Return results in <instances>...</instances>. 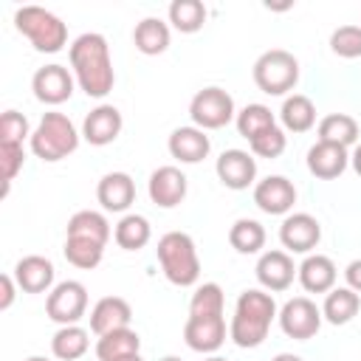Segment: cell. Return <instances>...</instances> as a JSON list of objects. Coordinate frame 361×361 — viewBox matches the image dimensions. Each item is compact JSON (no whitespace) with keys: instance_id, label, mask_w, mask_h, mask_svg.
Returning a JSON list of instances; mask_svg holds the SVG:
<instances>
[{"instance_id":"60d3db41","label":"cell","mask_w":361,"mask_h":361,"mask_svg":"<svg viewBox=\"0 0 361 361\" xmlns=\"http://www.w3.org/2000/svg\"><path fill=\"white\" fill-rule=\"evenodd\" d=\"M0 285H3V293H0V310H8V307L14 305V288H17L14 274H3V276H0Z\"/></svg>"},{"instance_id":"8992f818","label":"cell","mask_w":361,"mask_h":361,"mask_svg":"<svg viewBox=\"0 0 361 361\" xmlns=\"http://www.w3.org/2000/svg\"><path fill=\"white\" fill-rule=\"evenodd\" d=\"M254 85L268 96H285L299 82V62L285 48H271L254 62Z\"/></svg>"},{"instance_id":"603a6c76","label":"cell","mask_w":361,"mask_h":361,"mask_svg":"<svg viewBox=\"0 0 361 361\" xmlns=\"http://www.w3.org/2000/svg\"><path fill=\"white\" fill-rule=\"evenodd\" d=\"M296 276H299V282H302V288L307 293H330L336 288L338 271H336V262L330 257H324V254H307L302 259Z\"/></svg>"},{"instance_id":"30bf717a","label":"cell","mask_w":361,"mask_h":361,"mask_svg":"<svg viewBox=\"0 0 361 361\" xmlns=\"http://www.w3.org/2000/svg\"><path fill=\"white\" fill-rule=\"evenodd\" d=\"M73 73L65 65H42L34 76H31V90L42 104H62L73 96Z\"/></svg>"},{"instance_id":"cb8c5ba5","label":"cell","mask_w":361,"mask_h":361,"mask_svg":"<svg viewBox=\"0 0 361 361\" xmlns=\"http://www.w3.org/2000/svg\"><path fill=\"white\" fill-rule=\"evenodd\" d=\"M138 350H141V336L133 327L104 333L96 341V358L99 361H116V358H124V355H135Z\"/></svg>"},{"instance_id":"f1b7e54d","label":"cell","mask_w":361,"mask_h":361,"mask_svg":"<svg viewBox=\"0 0 361 361\" xmlns=\"http://www.w3.org/2000/svg\"><path fill=\"white\" fill-rule=\"evenodd\" d=\"M149 237H152V226H149V220H147L144 214H124V217L116 223V228H113V240H116V245L124 248V251H138V248H144V245L149 243Z\"/></svg>"},{"instance_id":"7c38bea8","label":"cell","mask_w":361,"mask_h":361,"mask_svg":"<svg viewBox=\"0 0 361 361\" xmlns=\"http://www.w3.org/2000/svg\"><path fill=\"white\" fill-rule=\"evenodd\" d=\"M254 271H257V282L262 285V290L279 293V290H288V288L293 285V276H296L299 268L293 265V259H290L288 251L274 248V251L259 254Z\"/></svg>"},{"instance_id":"ab89813d","label":"cell","mask_w":361,"mask_h":361,"mask_svg":"<svg viewBox=\"0 0 361 361\" xmlns=\"http://www.w3.org/2000/svg\"><path fill=\"white\" fill-rule=\"evenodd\" d=\"M25 164V152L20 144H0V169H3V197L8 195L11 180L17 178V172Z\"/></svg>"},{"instance_id":"7402d4cb","label":"cell","mask_w":361,"mask_h":361,"mask_svg":"<svg viewBox=\"0 0 361 361\" xmlns=\"http://www.w3.org/2000/svg\"><path fill=\"white\" fill-rule=\"evenodd\" d=\"M350 164V152L338 144H327V141H316L307 149V169L310 175L322 178V180H333L338 178Z\"/></svg>"},{"instance_id":"d6a6232c","label":"cell","mask_w":361,"mask_h":361,"mask_svg":"<svg viewBox=\"0 0 361 361\" xmlns=\"http://www.w3.org/2000/svg\"><path fill=\"white\" fill-rule=\"evenodd\" d=\"M169 23L180 34H195L206 23V6L200 0H175L169 3Z\"/></svg>"},{"instance_id":"8d00e7d4","label":"cell","mask_w":361,"mask_h":361,"mask_svg":"<svg viewBox=\"0 0 361 361\" xmlns=\"http://www.w3.org/2000/svg\"><path fill=\"white\" fill-rule=\"evenodd\" d=\"M330 51L341 59L361 56V25H338L330 34Z\"/></svg>"},{"instance_id":"836d02e7","label":"cell","mask_w":361,"mask_h":361,"mask_svg":"<svg viewBox=\"0 0 361 361\" xmlns=\"http://www.w3.org/2000/svg\"><path fill=\"white\" fill-rule=\"evenodd\" d=\"M237 133L243 135V138H257L259 133H265V130H271V127H276V121H274V113H271V107H265V104H259V102H254V104H245L240 113H237Z\"/></svg>"},{"instance_id":"e575fe53","label":"cell","mask_w":361,"mask_h":361,"mask_svg":"<svg viewBox=\"0 0 361 361\" xmlns=\"http://www.w3.org/2000/svg\"><path fill=\"white\" fill-rule=\"evenodd\" d=\"M65 259L73 265V268H82V271H90L102 262L104 257V245L93 243V240H82V237H65Z\"/></svg>"},{"instance_id":"9a60e30c","label":"cell","mask_w":361,"mask_h":361,"mask_svg":"<svg viewBox=\"0 0 361 361\" xmlns=\"http://www.w3.org/2000/svg\"><path fill=\"white\" fill-rule=\"evenodd\" d=\"M183 341L195 353H217L226 341L223 316H189L183 324Z\"/></svg>"},{"instance_id":"7dc6e473","label":"cell","mask_w":361,"mask_h":361,"mask_svg":"<svg viewBox=\"0 0 361 361\" xmlns=\"http://www.w3.org/2000/svg\"><path fill=\"white\" fill-rule=\"evenodd\" d=\"M203 361H228V358H223V355H209V358H203Z\"/></svg>"},{"instance_id":"74e56055","label":"cell","mask_w":361,"mask_h":361,"mask_svg":"<svg viewBox=\"0 0 361 361\" xmlns=\"http://www.w3.org/2000/svg\"><path fill=\"white\" fill-rule=\"evenodd\" d=\"M248 147H251V155H257V158H279L288 147V135L282 127H271V130L259 133L257 138H251Z\"/></svg>"},{"instance_id":"1f68e13d","label":"cell","mask_w":361,"mask_h":361,"mask_svg":"<svg viewBox=\"0 0 361 361\" xmlns=\"http://www.w3.org/2000/svg\"><path fill=\"white\" fill-rule=\"evenodd\" d=\"M228 243L237 254H259L265 245V228L251 217H240L228 228Z\"/></svg>"},{"instance_id":"5bb4252c","label":"cell","mask_w":361,"mask_h":361,"mask_svg":"<svg viewBox=\"0 0 361 361\" xmlns=\"http://www.w3.org/2000/svg\"><path fill=\"white\" fill-rule=\"evenodd\" d=\"M254 203L265 214H288L296 203V186L285 175H268L254 186Z\"/></svg>"},{"instance_id":"7a4b0ae2","label":"cell","mask_w":361,"mask_h":361,"mask_svg":"<svg viewBox=\"0 0 361 361\" xmlns=\"http://www.w3.org/2000/svg\"><path fill=\"white\" fill-rule=\"evenodd\" d=\"M276 316H279V310H276V302L268 290H259V288L243 290L237 296V305H234V316H231V324H228V338L243 350L259 347L268 338L271 322Z\"/></svg>"},{"instance_id":"2e32d148","label":"cell","mask_w":361,"mask_h":361,"mask_svg":"<svg viewBox=\"0 0 361 361\" xmlns=\"http://www.w3.org/2000/svg\"><path fill=\"white\" fill-rule=\"evenodd\" d=\"M186 189H189L186 175L178 166H158L149 175V183H147L149 200L155 206H161V209H175L178 203H183Z\"/></svg>"},{"instance_id":"d4e9b609","label":"cell","mask_w":361,"mask_h":361,"mask_svg":"<svg viewBox=\"0 0 361 361\" xmlns=\"http://www.w3.org/2000/svg\"><path fill=\"white\" fill-rule=\"evenodd\" d=\"M279 118H282V127L288 133H307L316 124V104L302 93H290L282 102Z\"/></svg>"},{"instance_id":"9c48e42d","label":"cell","mask_w":361,"mask_h":361,"mask_svg":"<svg viewBox=\"0 0 361 361\" xmlns=\"http://www.w3.org/2000/svg\"><path fill=\"white\" fill-rule=\"evenodd\" d=\"M279 327L288 338H296V341H307L319 333L322 327V307H316L313 299L307 296H293L288 299L282 307H279Z\"/></svg>"},{"instance_id":"ee69618b","label":"cell","mask_w":361,"mask_h":361,"mask_svg":"<svg viewBox=\"0 0 361 361\" xmlns=\"http://www.w3.org/2000/svg\"><path fill=\"white\" fill-rule=\"evenodd\" d=\"M271 361H302L299 355H293V353H279V355H274Z\"/></svg>"},{"instance_id":"8fae6325","label":"cell","mask_w":361,"mask_h":361,"mask_svg":"<svg viewBox=\"0 0 361 361\" xmlns=\"http://www.w3.org/2000/svg\"><path fill=\"white\" fill-rule=\"evenodd\" d=\"M322 240V226L313 214L307 212H296L288 214L279 226V243L290 251V254H310Z\"/></svg>"},{"instance_id":"b9f144b4","label":"cell","mask_w":361,"mask_h":361,"mask_svg":"<svg viewBox=\"0 0 361 361\" xmlns=\"http://www.w3.org/2000/svg\"><path fill=\"white\" fill-rule=\"evenodd\" d=\"M344 279H347V288H353L355 293H361V259H353L344 268Z\"/></svg>"},{"instance_id":"52a82bcc","label":"cell","mask_w":361,"mask_h":361,"mask_svg":"<svg viewBox=\"0 0 361 361\" xmlns=\"http://www.w3.org/2000/svg\"><path fill=\"white\" fill-rule=\"evenodd\" d=\"M189 116L200 130H220L231 118H237V110H234V99L223 87H203L192 96Z\"/></svg>"},{"instance_id":"ffe728a7","label":"cell","mask_w":361,"mask_h":361,"mask_svg":"<svg viewBox=\"0 0 361 361\" xmlns=\"http://www.w3.org/2000/svg\"><path fill=\"white\" fill-rule=\"evenodd\" d=\"M130 322H133V307L121 296H102L93 305V310H90V330L96 336H104V333L130 327Z\"/></svg>"},{"instance_id":"f6af8a7d","label":"cell","mask_w":361,"mask_h":361,"mask_svg":"<svg viewBox=\"0 0 361 361\" xmlns=\"http://www.w3.org/2000/svg\"><path fill=\"white\" fill-rule=\"evenodd\" d=\"M116 361H144V358L135 353V355H124V358H116Z\"/></svg>"},{"instance_id":"7bdbcfd3","label":"cell","mask_w":361,"mask_h":361,"mask_svg":"<svg viewBox=\"0 0 361 361\" xmlns=\"http://www.w3.org/2000/svg\"><path fill=\"white\" fill-rule=\"evenodd\" d=\"M350 164H353L355 175H361V144H355V149H353V155H350Z\"/></svg>"},{"instance_id":"ba28073f","label":"cell","mask_w":361,"mask_h":361,"mask_svg":"<svg viewBox=\"0 0 361 361\" xmlns=\"http://www.w3.org/2000/svg\"><path fill=\"white\" fill-rule=\"evenodd\" d=\"M87 313V288L76 279H65L51 288L45 299V316L56 322L59 327L65 324H79V319Z\"/></svg>"},{"instance_id":"d6986e66","label":"cell","mask_w":361,"mask_h":361,"mask_svg":"<svg viewBox=\"0 0 361 361\" xmlns=\"http://www.w3.org/2000/svg\"><path fill=\"white\" fill-rule=\"evenodd\" d=\"M14 279L23 293H45L54 288V262L39 254H28L14 265Z\"/></svg>"},{"instance_id":"f546056e","label":"cell","mask_w":361,"mask_h":361,"mask_svg":"<svg viewBox=\"0 0 361 361\" xmlns=\"http://www.w3.org/2000/svg\"><path fill=\"white\" fill-rule=\"evenodd\" d=\"M87 347H90V336L79 324H65L51 338V353L59 361H76V358H82L87 353Z\"/></svg>"},{"instance_id":"4316f807","label":"cell","mask_w":361,"mask_h":361,"mask_svg":"<svg viewBox=\"0 0 361 361\" xmlns=\"http://www.w3.org/2000/svg\"><path fill=\"white\" fill-rule=\"evenodd\" d=\"M133 42H135V48L141 54L158 56V54H164L169 48V25L164 20H158V17H144L133 31Z\"/></svg>"},{"instance_id":"e0dca14e","label":"cell","mask_w":361,"mask_h":361,"mask_svg":"<svg viewBox=\"0 0 361 361\" xmlns=\"http://www.w3.org/2000/svg\"><path fill=\"white\" fill-rule=\"evenodd\" d=\"M124 127V118L118 113V107L113 104H99L93 107L87 116H85V124H82V138L93 147H107L118 138Z\"/></svg>"},{"instance_id":"ac0fdd59","label":"cell","mask_w":361,"mask_h":361,"mask_svg":"<svg viewBox=\"0 0 361 361\" xmlns=\"http://www.w3.org/2000/svg\"><path fill=\"white\" fill-rule=\"evenodd\" d=\"M96 197L104 212H127L135 203V180L127 172H107L96 186Z\"/></svg>"},{"instance_id":"3957f363","label":"cell","mask_w":361,"mask_h":361,"mask_svg":"<svg viewBox=\"0 0 361 361\" xmlns=\"http://www.w3.org/2000/svg\"><path fill=\"white\" fill-rule=\"evenodd\" d=\"M155 257L161 262L164 276L178 288H192L200 279V257L195 240L186 231H166L158 240Z\"/></svg>"},{"instance_id":"bcb514c9","label":"cell","mask_w":361,"mask_h":361,"mask_svg":"<svg viewBox=\"0 0 361 361\" xmlns=\"http://www.w3.org/2000/svg\"><path fill=\"white\" fill-rule=\"evenodd\" d=\"M158 361H183V358H178V355H164V358H158Z\"/></svg>"},{"instance_id":"6da1fadb","label":"cell","mask_w":361,"mask_h":361,"mask_svg":"<svg viewBox=\"0 0 361 361\" xmlns=\"http://www.w3.org/2000/svg\"><path fill=\"white\" fill-rule=\"evenodd\" d=\"M71 68L76 85L90 99H104L116 85V71L110 59V45L102 34L87 31L71 45Z\"/></svg>"},{"instance_id":"5b68a950","label":"cell","mask_w":361,"mask_h":361,"mask_svg":"<svg viewBox=\"0 0 361 361\" xmlns=\"http://www.w3.org/2000/svg\"><path fill=\"white\" fill-rule=\"evenodd\" d=\"M17 31L39 51V54H56L68 42V25L48 8L39 6H23L14 11Z\"/></svg>"},{"instance_id":"83f0119b","label":"cell","mask_w":361,"mask_h":361,"mask_svg":"<svg viewBox=\"0 0 361 361\" xmlns=\"http://www.w3.org/2000/svg\"><path fill=\"white\" fill-rule=\"evenodd\" d=\"M110 223L102 212L93 209H82L68 220V237H82V240H93L99 245H107L110 240Z\"/></svg>"},{"instance_id":"d590c367","label":"cell","mask_w":361,"mask_h":361,"mask_svg":"<svg viewBox=\"0 0 361 361\" xmlns=\"http://www.w3.org/2000/svg\"><path fill=\"white\" fill-rule=\"evenodd\" d=\"M189 316H223V288L217 282H203L192 293Z\"/></svg>"},{"instance_id":"4dcf8cb0","label":"cell","mask_w":361,"mask_h":361,"mask_svg":"<svg viewBox=\"0 0 361 361\" xmlns=\"http://www.w3.org/2000/svg\"><path fill=\"white\" fill-rule=\"evenodd\" d=\"M319 141L338 144V147H353L358 141V121L347 113H330L319 121Z\"/></svg>"},{"instance_id":"277c9868","label":"cell","mask_w":361,"mask_h":361,"mask_svg":"<svg viewBox=\"0 0 361 361\" xmlns=\"http://www.w3.org/2000/svg\"><path fill=\"white\" fill-rule=\"evenodd\" d=\"M28 144H31V152H34L39 161L56 164V161L68 158L71 152H76V147H79V133H76L73 121H71L65 113L51 110V113H45V116L39 118V124H37V130L31 133Z\"/></svg>"},{"instance_id":"c3c4849f","label":"cell","mask_w":361,"mask_h":361,"mask_svg":"<svg viewBox=\"0 0 361 361\" xmlns=\"http://www.w3.org/2000/svg\"><path fill=\"white\" fill-rule=\"evenodd\" d=\"M25 361H48V358H42V355H31V358H25Z\"/></svg>"},{"instance_id":"4fadbf2b","label":"cell","mask_w":361,"mask_h":361,"mask_svg":"<svg viewBox=\"0 0 361 361\" xmlns=\"http://www.w3.org/2000/svg\"><path fill=\"white\" fill-rule=\"evenodd\" d=\"M214 172H217L220 183L226 189L240 192V189H248L254 183L257 158L251 152H245V149H226V152H220V158L214 164Z\"/></svg>"},{"instance_id":"f35d334b","label":"cell","mask_w":361,"mask_h":361,"mask_svg":"<svg viewBox=\"0 0 361 361\" xmlns=\"http://www.w3.org/2000/svg\"><path fill=\"white\" fill-rule=\"evenodd\" d=\"M23 138H31L28 118L17 110H6L0 118V144H20L23 147Z\"/></svg>"},{"instance_id":"44dd1931","label":"cell","mask_w":361,"mask_h":361,"mask_svg":"<svg viewBox=\"0 0 361 361\" xmlns=\"http://www.w3.org/2000/svg\"><path fill=\"white\" fill-rule=\"evenodd\" d=\"M166 147H169V155L178 158L180 164H200L209 155L212 141L200 127H178L172 130Z\"/></svg>"},{"instance_id":"484cf974","label":"cell","mask_w":361,"mask_h":361,"mask_svg":"<svg viewBox=\"0 0 361 361\" xmlns=\"http://www.w3.org/2000/svg\"><path fill=\"white\" fill-rule=\"evenodd\" d=\"M358 307H361V296L353 290V288H333L327 296H324V305H322V316L330 322V324H347L358 316Z\"/></svg>"}]
</instances>
